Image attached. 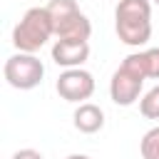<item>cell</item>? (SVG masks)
<instances>
[{"label":"cell","instance_id":"cell-1","mask_svg":"<svg viewBox=\"0 0 159 159\" xmlns=\"http://www.w3.org/2000/svg\"><path fill=\"white\" fill-rule=\"evenodd\" d=\"M114 32L129 47L152 40V0H119L114 7Z\"/></svg>","mask_w":159,"mask_h":159},{"label":"cell","instance_id":"cell-13","mask_svg":"<svg viewBox=\"0 0 159 159\" xmlns=\"http://www.w3.org/2000/svg\"><path fill=\"white\" fill-rule=\"evenodd\" d=\"M65 159H92V157H87V154H70V157H65Z\"/></svg>","mask_w":159,"mask_h":159},{"label":"cell","instance_id":"cell-9","mask_svg":"<svg viewBox=\"0 0 159 159\" xmlns=\"http://www.w3.org/2000/svg\"><path fill=\"white\" fill-rule=\"evenodd\" d=\"M139 112L144 119H159V84H154L139 99Z\"/></svg>","mask_w":159,"mask_h":159},{"label":"cell","instance_id":"cell-11","mask_svg":"<svg viewBox=\"0 0 159 159\" xmlns=\"http://www.w3.org/2000/svg\"><path fill=\"white\" fill-rule=\"evenodd\" d=\"M142 57H144L147 80H159V47H149V50H144Z\"/></svg>","mask_w":159,"mask_h":159},{"label":"cell","instance_id":"cell-5","mask_svg":"<svg viewBox=\"0 0 159 159\" xmlns=\"http://www.w3.org/2000/svg\"><path fill=\"white\" fill-rule=\"evenodd\" d=\"M55 89H57V94H60L65 102L84 104V102L94 94V77H92V72H87V70H82V67L65 70V72L57 77Z\"/></svg>","mask_w":159,"mask_h":159},{"label":"cell","instance_id":"cell-14","mask_svg":"<svg viewBox=\"0 0 159 159\" xmlns=\"http://www.w3.org/2000/svg\"><path fill=\"white\" fill-rule=\"evenodd\" d=\"M152 2H154V5H159V0H152Z\"/></svg>","mask_w":159,"mask_h":159},{"label":"cell","instance_id":"cell-8","mask_svg":"<svg viewBox=\"0 0 159 159\" xmlns=\"http://www.w3.org/2000/svg\"><path fill=\"white\" fill-rule=\"evenodd\" d=\"M72 124L82 134H97L104 127V112H102V107H97L92 102L77 104V109L72 114Z\"/></svg>","mask_w":159,"mask_h":159},{"label":"cell","instance_id":"cell-4","mask_svg":"<svg viewBox=\"0 0 159 159\" xmlns=\"http://www.w3.org/2000/svg\"><path fill=\"white\" fill-rule=\"evenodd\" d=\"M2 75H5V82L20 92H27V89H35L42 77H45V65L37 55H30V52H15L5 60L2 65Z\"/></svg>","mask_w":159,"mask_h":159},{"label":"cell","instance_id":"cell-2","mask_svg":"<svg viewBox=\"0 0 159 159\" xmlns=\"http://www.w3.org/2000/svg\"><path fill=\"white\" fill-rule=\"evenodd\" d=\"M52 35H55V25L47 7H30L20 17V22L12 27V45L17 52L35 55L47 45Z\"/></svg>","mask_w":159,"mask_h":159},{"label":"cell","instance_id":"cell-10","mask_svg":"<svg viewBox=\"0 0 159 159\" xmlns=\"http://www.w3.org/2000/svg\"><path fill=\"white\" fill-rule=\"evenodd\" d=\"M139 152H142V159H159V127H152L149 132H144L139 142Z\"/></svg>","mask_w":159,"mask_h":159},{"label":"cell","instance_id":"cell-7","mask_svg":"<svg viewBox=\"0 0 159 159\" xmlns=\"http://www.w3.org/2000/svg\"><path fill=\"white\" fill-rule=\"evenodd\" d=\"M52 60H55V65H60L65 70L82 67L89 60V42H82V40H55Z\"/></svg>","mask_w":159,"mask_h":159},{"label":"cell","instance_id":"cell-12","mask_svg":"<svg viewBox=\"0 0 159 159\" xmlns=\"http://www.w3.org/2000/svg\"><path fill=\"white\" fill-rule=\"evenodd\" d=\"M10 159H45V157H42L37 149H30V147H27V149H17Z\"/></svg>","mask_w":159,"mask_h":159},{"label":"cell","instance_id":"cell-3","mask_svg":"<svg viewBox=\"0 0 159 159\" xmlns=\"http://www.w3.org/2000/svg\"><path fill=\"white\" fill-rule=\"evenodd\" d=\"M45 7L50 12V17H52L57 40H82V42L89 40L92 22L80 10L77 0H50Z\"/></svg>","mask_w":159,"mask_h":159},{"label":"cell","instance_id":"cell-6","mask_svg":"<svg viewBox=\"0 0 159 159\" xmlns=\"http://www.w3.org/2000/svg\"><path fill=\"white\" fill-rule=\"evenodd\" d=\"M142 87H144V77L134 70H129L127 65H119L109 80V97L114 104L119 107H132L137 99H142Z\"/></svg>","mask_w":159,"mask_h":159}]
</instances>
